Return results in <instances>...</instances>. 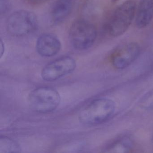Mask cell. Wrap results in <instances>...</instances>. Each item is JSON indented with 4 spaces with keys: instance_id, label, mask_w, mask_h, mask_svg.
I'll list each match as a JSON object with an SVG mask.
<instances>
[{
    "instance_id": "obj_1",
    "label": "cell",
    "mask_w": 153,
    "mask_h": 153,
    "mask_svg": "<svg viewBox=\"0 0 153 153\" xmlns=\"http://www.w3.org/2000/svg\"><path fill=\"white\" fill-rule=\"evenodd\" d=\"M115 109V103L112 100L106 98H98L91 102L80 111L79 118L84 124H100L111 117Z\"/></svg>"
},
{
    "instance_id": "obj_2",
    "label": "cell",
    "mask_w": 153,
    "mask_h": 153,
    "mask_svg": "<svg viewBox=\"0 0 153 153\" xmlns=\"http://www.w3.org/2000/svg\"><path fill=\"white\" fill-rule=\"evenodd\" d=\"M136 9L134 0H127L117 7L108 25V33L111 36L118 37L127 31L135 17Z\"/></svg>"
},
{
    "instance_id": "obj_3",
    "label": "cell",
    "mask_w": 153,
    "mask_h": 153,
    "mask_svg": "<svg viewBox=\"0 0 153 153\" xmlns=\"http://www.w3.org/2000/svg\"><path fill=\"white\" fill-rule=\"evenodd\" d=\"M38 25L36 15L26 10H19L13 12L7 22L8 32L16 36H24L34 33Z\"/></svg>"
},
{
    "instance_id": "obj_4",
    "label": "cell",
    "mask_w": 153,
    "mask_h": 153,
    "mask_svg": "<svg viewBox=\"0 0 153 153\" xmlns=\"http://www.w3.org/2000/svg\"><path fill=\"white\" fill-rule=\"evenodd\" d=\"M69 39L74 48L87 50L94 43L97 36L95 27L88 21L79 19L74 22L69 30Z\"/></svg>"
},
{
    "instance_id": "obj_5",
    "label": "cell",
    "mask_w": 153,
    "mask_h": 153,
    "mask_svg": "<svg viewBox=\"0 0 153 153\" xmlns=\"http://www.w3.org/2000/svg\"><path fill=\"white\" fill-rule=\"evenodd\" d=\"M60 101L59 93L51 88H36L28 96V102L31 109L40 113H47L54 111Z\"/></svg>"
},
{
    "instance_id": "obj_6",
    "label": "cell",
    "mask_w": 153,
    "mask_h": 153,
    "mask_svg": "<svg viewBox=\"0 0 153 153\" xmlns=\"http://www.w3.org/2000/svg\"><path fill=\"white\" fill-rule=\"evenodd\" d=\"M76 68L75 59L69 56H65L46 65L42 70L41 76L45 81H55L71 73Z\"/></svg>"
},
{
    "instance_id": "obj_7",
    "label": "cell",
    "mask_w": 153,
    "mask_h": 153,
    "mask_svg": "<svg viewBox=\"0 0 153 153\" xmlns=\"http://www.w3.org/2000/svg\"><path fill=\"white\" fill-rule=\"evenodd\" d=\"M140 48L135 42L123 44L114 50L111 55L113 66L118 69L125 68L135 61L139 56Z\"/></svg>"
},
{
    "instance_id": "obj_8",
    "label": "cell",
    "mask_w": 153,
    "mask_h": 153,
    "mask_svg": "<svg viewBox=\"0 0 153 153\" xmlns=\"http://www.w3.org/2000/svg\"><path fill=\"white\" fill-rule=\"evenodd\" d=\"M61 47L60 41L52 34L42 35L36 41V51L43 57H52L56 55L60 50Z\"/></svg>"
},
{
    "instance_id": "obj_9",
    "label": "cell",
    "mask_w": 153,
    "mask_h": 153,
    "mask_svg": "<svg viewBox=\"0 0 153 153\" xmlns=\"http://www.w3.org/2000/svg\"><path fill=\"white\" fill-rule=\"evenodd\" d=\"M153 17V0H140L136 9V25L140 29L146 28Z\"/></svg>"
},
{
    "instance_id": "obj_10",
    "label": "cell",
    "mask_w": 153,
    "mask_h": 153,
    "mask_svg": "<svg viewBox=\"0 0 153 153\" xmlns=\"http://www.w3.org/2000/svg\"><path fill=\"white\" fill-rule=\"evenodd\" d=\"M75 0H56L51 11L52 22L58 25L64 21L70 15Z\"/></svg>"
},
{
    "instance_id": "obj_11",
    "label": "cell",
    "mask_w": 153,
    "mask_h": 153,
    "mask_svg": "<svg viewBox=\"0 0 153 153\" xmlns=\"http://www.w3.org/2000/svg\"><path fill=\"white\" fill-rule=\"evenodd\" d=\"M133 142L128 137H123L116 140L107 146L104 152L112 153H125L131 152Z\"/></svg>"
},
{
    "instance_id": "obj_12",
    "label": "cell",
    "mask_w": 153,
    "mask_h": 153,
    "mask_svg": "<svg viewBox=\"0 0 153 153\" xmlns=\"http://www.w3.org/2000/svg\"><path fill=\"white\" fill-rule=\"evenodd\" d=\"M20 148L16 141L7 137H1L0 139V152L12 153L19 152Z\"/></svg>"
},
{
    "instance_id": "obj_13",
    "label": "cell",
    "mask_w": 153,
    "mask_h": 153,
    "mask_svg": "<svg viewBox=\"0 0 153 153\" xmlns=\"http://www.w3.org/2000/svg\"><path fill=\"white\" fill-rule=\"evenodd\" d=\"M27 2L33 5H40L47 1L48 0H27Z\"/></svg>"
},
{
    "instance_id": "obj_14",
    "label": "cell",
    "mask_w": 153,
    "mask_h": 153,
    "mask_svg": "<svg viewBox=\"0 0 153 153\" xmlns=\"http://www.w3.org/2000/svg\"><path fill=\"white\" fill-rule=\"evenodd\" d=\"M4 51H5L4 44L2 40H1V42H0V55H1V58L3 56V54L4 53Z\"/></svg>"
},
{
    "instance_id": "obj_15",
    "label": "cell",
    "mask_w": 153,
    "mask_h": 153,
    "mask_svg": "<svg viewBox=\"0 0 153 153\" xmlns=\"http://www.w3.org/2000/svg\"><path fill=\"white\" fill-rule=\"evenodd\" d=\"M113 1H114V2H116V1H118L119 0H112Z\"/></svg>"
},
{
    "instance_id": "obj_16",
    "label": "cell",
    "mask_w": 153,
    "mask_h": 153,
    "mask_svg": "<svg viewBox=\"0 0 153 153\" xmlns=\"http://www.w3.org/2000/svg\"></svg>"
}]
</instances>
